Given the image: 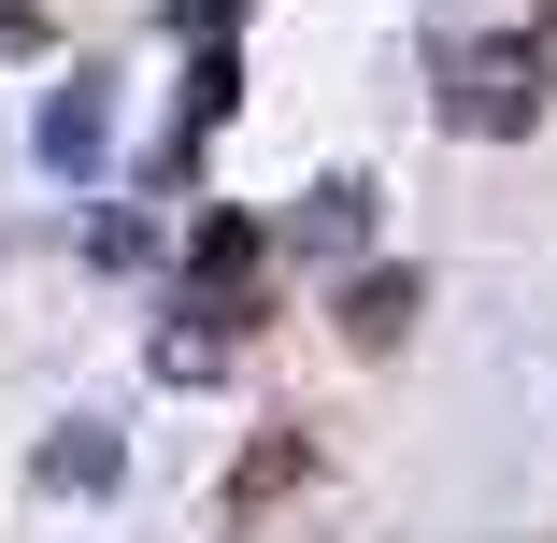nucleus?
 Listing matches in <instances>:
<instances>
[{"mask_svg":"<svg viewBox=\"0 0 557 543\" xmlns=\"http://www.w3.org/2000/svg\"><path fill=\"white\" fill-rule=\"evenodd\" d=\"M230 15H244V0H172V29H186V44H230Z\"/></svg>","mask_w":557,"mask_h":543,"instance_id":"nucleus-5","label":"nucleus"},{"mask_svg":"<svg viewBox=\"0 0 557 543\" xmlns=\"http://www.w3.org/2000/svg\"><path fill=\"white\" fill-rule=\"evenodd\" d=\"M44 158H58V172H86V158H100V86H58V115H44Z\"/></svg>","mask_w":557,"mask_h":543,"instance_id":"nucleus-3","label":"nucleus"},{"mask_svg":"<svg viewBox=\"0 0 557 543\" xmlns=\"http://www.w3.org/2000/svg\"><path fill=\"white\" fill-rule=\"evenodd\" d=\"M529 115H543V44H458V58H443V129L500 144Z\"/></svg>","mask_w":557,"mask_h":543,"instance_id":"nucleus-1","label":"nucleus"},{"mask_svg":"<svg viewBox=\"0 0 557 543\" xmlns=\"http://www.w3.org/2000/svg\"><path fill=\"white\" fill-rule=\"evenodd\" d=\"M400 330H414V272H358V286H344V344H358V358H386Z\"/></svg>","mask_w":557,"mask_h":543,"instance_id":"nucleus-2","label":"nucleus"},{"mask_svg":"<svg viewBox=\"0 0 557 543\" xmlns=\"http://www.w3.org/2000/svg\"><path fill=\"white\" fill-rule=\"evenodd\" d=\"M44 486H115V444H100V429H72V444H44Z\"/></svg>","mask_w":557,"mask_h":543,"instance_id":"nucleus-4","label":"nucleus"}]
</instances>
